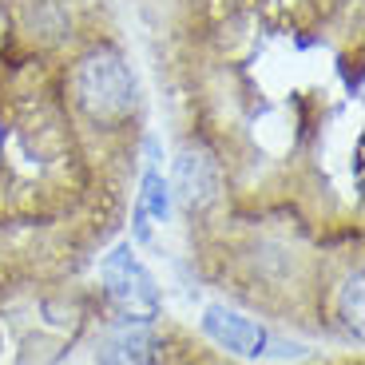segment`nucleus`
Masks as SVG:
<instances>
[{"instance_id":"4","label":"nucleus","mask_w":365,"mask_h":365,"mask_svg":"<svg viewBox=\"0 0 365 365\" xmlns=\"http://www.w3.org/2000/svg\"><path fill=\"white\" fill-rule=\"evenodd\" d=\"M215 191H219V167H215V159L202 147H187L175 159V195L187 207H207L215 199Z\"/></svg>"},{"instance_id":"1","label":"nucleus","mask_w":365,"mask_h":365,"mask_svg":"<svg viewBox=\"0 0 365 365\" xmlns=\"http://www.w3.org/2000/svg\"><path fill=\"white\" fill-rule=\"evenodd\" d=\"M76 91H80V103L88 108V115L103 119V123H119L135 111V80L115 52L88 56L80 64V76H76Z\"/></svg>"},{"instance_id":"5","label":"nucleus","mask_w":365,"mask_h":365,"mask_svg":"<svg viewBox=\"0 0 365 365\" xmlns=\"http://www.w3.org/2000/svg\"><path fill=\"white\" fill-rule=\"evenodd\" d=\"M103 365H151V349H147L143 329H123L111 338V346L103 349Z\"/></svg>"},{"instance_id":"7","label":"nucleus","mask_w":365,"mask_h":365,"mask_svg":"<svg viewBox=\"0 0 365 365\" xmlns=\"http://www.w3.org/2000/svg\"><path fill=\"white\" fill-rule=\"evenodd\" d=\"M341 318L354 334H361V274H354L346 282V294H341Z\"/></svg>"},{"instance_id":"2","label":"nucleus","mask_w":365,"mask_h":365,"mask_svg":"<svg viewBox=\"0 0 365 365\" xmlns=\"http://www.w3.org/2000/svg\"><path fill=\"white\" fill-rule=\"evenodd\" d=\"M103 286H108L111 302L128 318H155L159 310V294L151 274L139 266V258L131 255V247H115L103 262Z\"/></svg>"},{"instance_id":"6","label":"nucleus","mask_w":365,"mask_h":365,"mask_svg":"<svg viewBox=\"0 0 365 365\" xmlns=\"http://www.w3.org/2000/svg\"><path fill=\"white\" fill-rule=\"evenodd\" d=\"M171 210V195H167V182L159 171H147L143 179V199H139V235H147V215L155 219H167Z\"/></svg>"},{"instance_id":"3","label":"nucleus","mask_w":365,"mask_h":365,"mask_svg":"<svg viewBox=\"0 0 365 365\" xmlns=\"http://www.w3.org/2000/svg\"><path fill=\"white\" fill-rule=\"evenodd\" d=\"M202 329H207L219 346L235 349V354H242V357H258L270 346V334H266L262 326H255L250 318H242V314H235V310H222V306H210L207 318H202Z\"/></svg>"}]
</instances>
